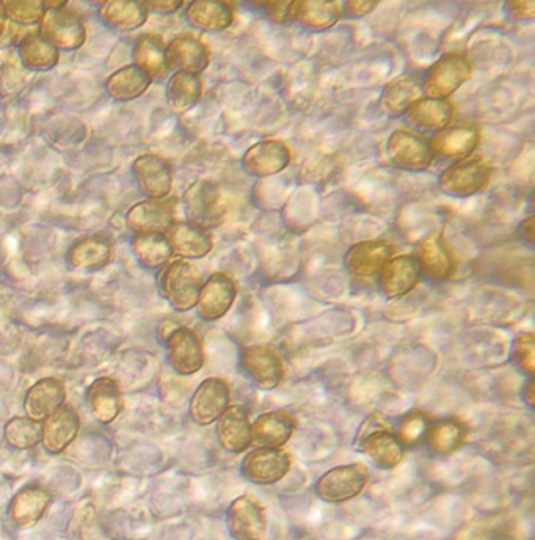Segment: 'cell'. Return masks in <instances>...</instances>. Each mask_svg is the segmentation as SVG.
Instances as JSON below:
<instances>
[{
    "instance_id": "f1b7e54d",
    "label": "cell",
    "mask_w": 535,
    "mask_h": 540,
    "mask_svg": "<svg viewBox=\"0 0 535 540\" xmlns=\"http://www.w3.org/2000/svg\"><path fill=\"white\" fill-rule=\"evenodd\" d=\"M51 504V495L43 487L29 486L19 490L11 503V520L19 528H32L37 525Z\"/></svg>"
},
{
    "instance_id": "5bb4252c",
    "label": "cell",
    "mask_w": 535,
    "mask_h": 540,
    "mask_svg": "<svg viewBox=\"0 0 535 540\" xmlns=\"http://www.w3.org/2000/svg\"><path fill=\"white\" fill-rule=\"evenodd\" d=\"M237 297V286L230 275L217 272L212 274L208 281H204L203 288L198 297V316L204 321H217L223 318Z\"/></svg>"
},
{
    "instance_id": "52a82bcc",
    "label": "cell",
    "mask_w": 535,
    "mask_h": 540,
    "mask_svg": "<svg viewBox=\"0 0 535 540\" xmlns=\"http://www.w3.org/2000/svg\"><path fill=\"white\" fill-rule=\"evenodd\" d=\"M386 156L394 167L407 172H423L435 159L429 140L407 129H397L390 135L386 143Z\"/></svg>"
},
{
    "instance_id": "f35d334b",
    "label": "cell",
    "mask_w": 535,
    "mask_h": 540,
    "mask_svg": "<svg viewBox=\"0 0 535 540\" xmlns=\"http://www.w3.org/2000/svg\"><path fill=\"white\" fill-rule=\"evenodd\" d=\"M466 427L459 420L432 421L426 435L427 446L435 456H451L462 448L466 440Z\"/></svg>"
},
{
    "instance_id": "836d02e7",
    "label": "cell",
    "mask_w": 535,
    "mask_h": 540,
    "mask_svg": "<svg viewBox=\"0 0 535 540\" xmlns=\"http://www.w3.org/2000/svg\"><path fill=\"white\" fill-rule=\"evenodd\" d=\"M150 11L143 2H126V0H109L99 8V18L110 29L120 32H132L148 21Z\"/></svg>"
},
{
    "instance_id": "f6af8a7d",
    "label": "cell",
    "mask_w": 535,
    "mask_h": 540,
    "mask_svg": "<svg viewBox=\"0 0 535 540\" xmlns=\"http://www.w3.org/2000/svg\"><path fill=\"white\" fill-rule=\"evenodd\" d=\"M535 340L532 333L518 336L514 344L515 362L528 376L535 373Z\"/></svg>"
},
{
    "instance_id": "6da1fadb",
    "label": "cell",
    "mask_w": 535,
    "mask_h": 540,
    "mask_svg": "<svg viewBox=\"0 0 535 540\" xmlns=\"http://www.w3.org/2000/svg\"><path fill=\"white\" fill-rule=\"evenodd\" d=\"M203 283L200 270L186 260L172 261L162 270V294L176 311L182 313L197 307Z\"/></svg>"
},
{
    "instance_id": "ac0fdd59",
    "label": "cell",
    "mask_w": 535,
    "mask_h": 540,
    "mask_svg": "<svg viewBox=\"0 0 535 540\" xmlns=\"http://www.w3.org/2000/svg\"><path fill=\"white\" fill-rule=\"evenodd\" d=\"M394 250L390 242L383 239L358 242L347 250L344 264L350 274L358 278H372L382 272L383 267L393 258Z\"/></svg>"
},
{
    "instance_id": "9a60e30c",
    "label": "cell",
    "mask_w": 535,
    "mask_h": 540,
    "mask_svg": "<svg viewBox=\"0 0 535 540\" xmlns=\"http://www.w3.org/2000/svg\"><path fill=\"white\" fill-rule=\"evenodd\" d=\"M291 162V150L280 140H263L245 151L242 167L256 178L278 175Z\"/></svg>"
},
{
    "instance_id": "bcb514c9",
    "label": "cell",
    "mask_w": 535,
    "mask_h": 540,
    "mask_svg": "<svg viewBox=\"0 0 535 540\" xmlns=\"http://www.w3.org/2000/svg\"><path fill=\"white\" fill-rule=\"evenodd\" d=\"M263 7L266 8L269 18L277 24L292 21L294 2H267Z\"/></svg>"
},
{
    "instance_id": "ee69618b",
    "label": "cell",
    "mask_w": 535,
    "mask_h": 540,
    "mask_svg": "<svg viewBox=\"0 0 535 540\" xmlns=\"http://www.w3.org/2000/svg\"><path fill=\"white\" fill-rule=\"evenodd\" d=\"M4 7L5 18L15 24V26H35L41 21L44 15L43 2H37V0H7L2 2Z\"/></svg>"
},
{
    "instance_id": "8fae6325",
    "label": "cell",
    "mask_w": 535,
    "mask_h": 540,
    "mask_svg": "<svg viewBox=\"0 0 535 540\" xmlns=\"http://www.w3.org/2000/svg\"><path fill=\"white\" fill-rule=\"evenodd\" d=\"M231 390L225 379L209 377L203 380L190 401L193 423L209 426L219 420L230 407Z\"/></svg>"
},
{
    "instance_id": "277c9868",
    "label": "cell",
    "mask_w": 535,
    "mask_h": 540,
    "mask_svg": "<svg viewBox=\"0 0 535 540\" xmlns=\"http://www.w3.org/2000/svg\"><path fill=\"white\" fill-rule=\"evenodd\" d=\"M471 63L465 55L446 54L430 66L424 76L423 95L432 99H448L470 79Z\"/></svg>"
},
{
    "instance_id": "d6a6232c",
    "label": "cell",
    "mask_w": 535,
    "mask_h": 540,
    "mask_svg": "<svg viewBox=\"0 0 535 540\" xmlns=\"http://www.w3.org/2000/svg\"><path fill=\"white\" fill-rule=\"evenodd\" d=\"M112 242L102 236H88L77 241L68 253L71 267L84 272L102 269L112 260Z\"/></svg>"
},
{
    "instance_id": "4dcf8cb0",
    "label": "cell",
    "mask_w": 535,
    "mask_h": 540,
    "mask_svg": "<svg viewBox=\"0 0 535 540\" xmlns=\"http://www.w3.org/2000/svg\"><path fill=\"white\" fill-rule=\"evenodd\" d=\"M421 272L432 281H445L454 272V258L445 242L438 236H430L419 245L418 256Z\"/></svg>"
},
{
    "instance_id": "83f0119b",
    "label": "cell",
    "mask_w": 535,
    "mask_h": 540,
    "mask_svg": "<svg viewBox=\"0 0 535 540\" xmlns=\"http://www.w3.org/2000/svg\"><path fill=\"white\" fill-rule=\"evenodd\" d=\"M454 106L448 99L421 98L405 112L407 123L421 131H441L451 125Z\"/></svg>"
},
{
    "instance_id": "ffe728a7",
    "label": "cell",
    "mask_w": 535,
    "mask_h": 540,
    "mask_svg": "<svg viewBox=\"0 0 535 540\" xmlns=\"http://www.w3.org/2000/svg\"><path fill=\"white\" fill-rule=\"evenodd\" d=\"M481 142V131L476 126H448L429 140L434 156L452 161H465Z\"/></svg>"
},
{
    "instance_id": "c3c4849f",
    "label": "cell",
    "mask_w": 535,
    "mask_h": 540,
    "mask_svg": "<svg viewBox=\"0 0 535 540\" xmlns=\"http://www.w3.org/2000/svg\"><path fill=\"white\" fill-rule=\"evenodd\" d=\"M143 4H145L148 11L170 15V13H176V11L181 10L184 2H181V0H150V2H143Z\"/></svg>"
},
{
    "instance_id": "5b68a950",
    "label": "cell",
    "mask_w": 535,
    "mask_h": 540,
    "mask_svg": "<svg viewBox=\"0 0 535 540\" xmlns=\"http://www.w3.org/2000/svg\"><path fill=\"white\" fill-rule=\"evenodd\" d=\"M492 178V167L482 159H465L446 168L438 179V187L443 194L454 198L476 195L487 187Z\"/></svg>"
},
{
    "instance_id": "7bdbcfd3",
    "label": "cell",
    "mask_w": 535,
    "mask_h": 540,
    "mask_svg": "<svg viewBox=\"0 0 535 540\" xmlns=\"http://www.w3.org/2000/svg\"><path fill=\"white\" fill-rule=\"evenodd\" d=\"M430 424H432V420L426 412L415 410L402 418L401 424L397 427L396 437L399 438V442L404 448L419 445L426 440Z\"/></svg>"
},
{
    "instance_id": "d4e9b609",
    "label": "cell",
    "mask_w": 535,
    "mask_h": 540,
    "mask_svg": "<svg viewBox=\"0 0 535 540\" xmlns=\"http://www.w3.org/2000/svg\"><path fill=\"white\" fill-rule=\"evenodd\" d=\"M361 453L371 460L375 467L391 470L404 459L405 448L390 429H375L361 440Z\"/></svg>"
},
{
    "instance_id": "3957f363",
    "label": "cell",
    "mask_w": 535,
    "mask_h": 540,
    "mask_svg": "<svg viewBox=\"0 0 535 540\" xmlns=\"http://www.w3.org/2000/svg\"><path fill=\"white\" fill-rule=\"evenodd\" d=\"M184 206L189 222L197 223L206 230L219 227L226 217L222 187L209 179H200L186 190Z\"/></svg>"
},
{
    "instance_id": "f5cc1de1",
    "label": "cell",
    "mask_w": 535,
    "mask_h": 540,
    "mask_svg": "<svg viewBox=\"0 0 535 540\" xmlns=\"http://www.w3.org/2000/svg\"><path fill=\"white\" fill-rule=\"evenodd\" d=\"M5 27H7V18H5L4 7H2V2H0V37H2Z\"/></svg>"
},
{
    "instance_id": "7dc6e473",
    "label": "cell",
    "mask_w": 535,
    "mask_h": 540,
    "mask_svg": "<svg viewBox=\"0 0 535 540\" xmlns=\"http://www.w3.org/2000/svg\"><path fill=\"white\" fill-rule=\"evenodd\" d=\"M507 11H509V16L518 19V21H528V19H534L535 4L531 0H526V2L515 0V2L507 4Z\"/></svg>"
},
{
    "instance_id": "ab89813d",
    "label": "cell",
    "mask_w": 535,
    "mask_h": 540,
    "mask_svg": "<svg viewBox=\"0 0 535 540\" xmlns=\"http://www.w3.org/2000/svg\"><path fill=\"white\" fill-rule=\"evenodd\" d=\"M203 95V84L198 76L175 73L167 84V101L175 114H186L197 106Z\"/></svg>"
},
{
    "instance_id": "8d00e7d4",
    "label": "cell",
    "mask_w": 535,
    "mask_h": 540,
    "mask_svg": "<svg viewBox=\"0 0 535 540\" xmlns=\"http://www.w3.org/2000/svg\"><path fill=\"white\" fill-rule=\"evenodd\" d=\"M19 59L30 71H49L57 66L60 52L44 40L38 32L27 33L19 41Z\"/></svg>"
},
{
    "instance_id": "cb8c5ba5",
    "label": "cell",
    "mask_w": 535,
    "mask_h": 540,
    "mask_svg": "<svg viewBox=\"0 0 535 540\" xmlns=\"http://www.w3.org/2000/svg\"><path fill=\"white\" fill-rule=\"evenodd\" d=\"M217 437L228 453L241 454L252 445V421L244 405H230L217 420Z\"/></svg>"
},
{
    "instance_id": "9c48e42d",
    "label": "cell",
    "mask_w": 535,
    "mask_h": 540,
    "mask_svg": "<svg viewBox=\"0 0 535 540\" xmlns=\"http://www.w3.org/2000/svg\"><path fill=\"white\" fill-rule=\"evenodd\" d=\"M175 222L176 198H146L126 214L128 227L137 234H165Z\"/></svg>"
},
{
    "instance_id": "681fc988",
    "label": "cell",
    "mask_w": 535,
    "mask_h": 540,
    "mask_svg": "<svg viewBox=\"0 0 535 540\" xmlns=\"http://www.w3.org/2000/svg\"><path fill=\"white\" fill-rule=\"evenodd\" d=\"M377 7V2H357V0H352V2H347L346 4V13L352 18H361V16L368 15L369 11L374 10Z\"/></svg>"
},
{
    "instance_id": "7a4b0ae2",
    "label": "cell",
    "mask_w": 535,
    "mask_h": 540,
    "mask_svg": "<svg viewBox=\"0 0 535 540\" xmlns=\"http://www.w3.org/2000/svg\"><path fill=\"white\" fill-rule=\"evenodd\" d=\"M38 33L57 51H76L82 48L87 40L84 19L68 5L57 10L44 11Z\"/></svg>"
},
{
    "instance_id": "44dd1931",
    "label": "cell",
    "mask_w": 535,
    "mask_h": 540,
    "mask_svg": "<svg viewBox=\"0 0 535 540\" xmlns=\"http://www.w3.org/2000/svg\"><path fill=\"white\" fill-rule=\"evenodd\" d=\"M173 255L182 260H201L212 252L214 242L206 228L192 222H175L165 233Z\"/></svg>"
},
{
    "instance_id": "b9f144b4",
    "label": "cell",
    "mask_w": 535,
    "mask_h": 540,
    "mask_svg": "<svg viewBox=\"0 0 535 540\" xmlns=\"http://www.w3.org/2000/svg\"><path fill=\"white\" fill-rule=\"evenodd\" d=\"M4 432L8 445L16 449H32L41 442L43 423L30 420L27 416H15L5 424Z\"/></svg>"
},
{
    "instance_id": "60d3db41",
    "label": "cell",
    "mask_w": 535,
    "mask_h": 540,
    "mask_svg": "<svg viewBox=\"0 0 535 540\" xmlns=\"http://www.w3.org/2000/svg\"><path fill=\"white\" fill-rule=\"evenodd\" d=\"M132 250L140 264L148 269L165 266L173 255L165 234L161 233L135 234Z\"/></svg>"
},
{
    "instance_id": "816d5d0a",
    "label": "cell",
    "mask_w": 535,
    "mask_h": 540,
    "mask_svg": "<svg viewBox=\"0 0 535 540\" xmlns=\"http://www.w3.org/2000/svg\"><path fill=\"white\" fill-rule=\"evenodd\" d=\"M44 10H57V8L66 7V2L63 0H48V2H43Z\"/></svg>"
},
{
    "instance_id": "e0dca14e",
    "label": "cell",
    "mask_w": 535,
    "mask_h": 540,
    "mask_svg": "<svg viewBox=\"0 0 535 540\" xmlns=\"http://www.w3.org/2000/svg\"><path fill=\"white\" fill-rule=\"evenodd\" d=\"M242 365L253 384L261 390H275L284 380V363L269 346H250L242 355Z\"/></svg>"
},
{
    "instance_id": "e575fe53",
    "label": "cell",
    "mask_w": 535,
    "mask_h": 540,
    "mask_svg": "<svg viewBox=\"0 0 535 540\" xmlns=\"http://www.w3.org/2000/svg\"><path fill=\"white\" fill-rule=\"evenodd\" d=\"M421 98L423 87L416 77H397L396 81L386 85L383 90L380 107L390 117H401Z\"/></svg>"
},
{
    "instance_id": "4316f807",
    "label": "cell",
    "mask_w": 535,
    "mask_h": 540,
    "mask_svg": "<svg viewBox=\"0 0 535 540\" xmlns=\"http://www.w3.org/2000/svg\"><path fill=\"white\" fill-rule=\"evenodd\" d=\"M88 405L96 420L102 424L117 420L123 410V393L117 380L112 377H99L88 388Z\"/></svg>"
},
{
    "instance_id": "74e56055",
    "label": "cell",
    "mask_w": 535,
    "mask_h": 540,
    "mask_svg": "<svg viewBox=\"0 0 535 540\" xmlns=\"http://www.w3.org/2000/svg\"><path fill=\"white\" fill-rule=\"evenodd\" d=\"M343 16V8L336 2H294L292 21L299 22L306 29H330Z\"/></svg>"
},
{
    "instance_id": "603a6c76",
    "label": "cell",
    "mask_w": 535,
    "mask_h": 540,
    "mask_svg": "<svg viewBox=\"0 0 535 540\" xmlns=\"http://www.w3.org/2000/svg\"><path fill=\"white\" fill-rule=\"evenodd\" d=\"M81 429V416L73 405H62L57 412L52 413L48 420L43 421L41 443L51 454L65 451Z\"/></svg>"
},
{
    "instance_id": "ba28073f",
    "label": "cell",
    "mask_w": 535,
    "mask_h": 540,
    "mask_svg": "<svg viewBox=\"0 0 535 540\" xmlns=\"http://www.w3.org/2000/svg\"><path fill=\"white\" fill-rule=\"evenodd\" d=\"M168 363L181 376L197 374L204 365V349L200 336L190 327H176L165 336Z\"/></svg>"
},
{
    "instance_id": "1f68e13d",
    "label": "cell",
    "mask_w": 535,
    "mask_h": 540,
    "mask_svg": "<svg viewBox=\"0 0 535 540\" xmlns=\"http://www.w3.org/2000/svg\"><path fill=\"white\" fill-rule=\"evenodd\" d=\"M186 18L190 26L204 32H222L233 24L234 11L226 2L197 0L187 7Z\"/></svg>"
},
{
    "instance_id": "8992f818",
    "label": "cell",
    "mask_w": 535,
    "mask_h": 540,
    "mask_svg": "<svg viewBox=\"0 0 535 540\" xmlns=\"http://www.w3.org/2000/svg\"><path fill=\"white\" fill-rule=\"evenodd\" d=\"M369 471L363 464L339 465L317 481L316 492L327 503L352 500L368 486Z\"/></svg>"
},
{
    "instance_id": "484cf974",
    "label": "cell",
    "mask_w": 535,
    "mask_h": 540,
    "mask_svg": "<svg viewBox=\"0 0 535 540\" xmlns=\"http://www.w3.org/2000/svg\"><path fill=\"white\" fill-rule=\"evenodd\" d=\"M295 431V420L289 413H264L252 423V443L258 448H283Z\"/></svg>"
},
{
    "instance_id": "4fadbf2b",
    "label": "cell",
    "mask_w": 535,
    "mask_h": 540,
    "mask_svg": "<svg viewBox=\"0 0 535 540\" xmlns=\"http://www.w3.org/2000/svg\"><path fill=\"white\" fill-rule=\"evenodd\" d=\"M137 186L148 198H167L173 189L170 162L157 154H142L132 164Z\"/></svg>"
},
{
    "instance_id": "7402d4cb",
    "label": "cell",
    "mask_w": 535,
    "mask_h": 540,
    "mask_svg": "<svg viewBox=\"0 0 535 540\" xmlns=\"http://www.w3.org/2000/svg\"><path fill=\"white\" fill-rule=\"evenodd\" d=\"M66 387L62 380L55 377H44L38 380L27 391L24 399V410L27 418L43 423L52 413L65 405Z\"/></svg>"
},
{
    "instance_id": "7c38bea8",
    "label": "cell",
    "mask_w": 535,
    "mask_h": 540,
    "mask_svg": "<svg viewBox=\"0 0 535 540\" xmlns=\"http://www.w3.org/2000/svg\"><path fill=\"white\" fill-rule=\"evenodd\" d=\"M228 530L236 540H263L267 534V515L252 497H239L228 509Z\"/></svg>"
},
{
    "instance_id": "30bf717a",
    "label": "cell",
    "mask_w": 535,
    "mask_h": 540,
    "mask_svg": "<svg viewBox=\"0 0 535 540\" xmlns=\"http://www.w3.org/2000/svg\"><path fill=\"white\" fill-rule=\"evenodd\" d=\"M292 460L281 448H256L242 460V475L259 486L281 481L291 470Z\"/></svg>"
},
{
    "instance_id": "d590c367",
    "label": "cell",
    "mask_w": 535,
    "mask_h": 540,
    "mask_svg": "<svg viewBox=\"0 0 535 540\" xmlns=\"http://www.w3.org/2000/svg\"><path fill=\"white\" fill-rule=\"evenodd\" d=\"M151 79L135 65L123 66L110 74L106 81V92L120 103L140 98L150 88Z\"/></svg>"
},
{
    "instance_id": "f907efd6",
    "label": "cell",
    "mask_w": 535,
    "mask_h": 540,
    "mask_svg": "<svg viewBox=\"0 0 535 540\" xmlns=\"http://www.w3.org/2000/svg\"><path fill=\"white\" fill-rule=\"evenodd\" d=\"M521 236H523L529 244H534V217H528L525 222L521 223Z\"/></svg>"
},
{
    "instance_id": "d6986e66",
    "label": "cell",
    "mask_w": 535,
    "mask_h": 540,
    "mask_svg": "<svg viewBox=\"0 0 535 540\" xmlns=\"http://www.w3.org/2000/svg\"><path fill=\"white\" fill-rule=\"evenodd\" d=\"M165 54H167L170 70H176V73L193 74V76L206 71L211 62L208 46L190 33H182L173 38L165 48Z\"/></svg>"
},
{
    "instance_id": "f546056e",
    "label": "cell",
    "mask_w": 535,
    "mask_h": 540,
    "mask_svg": "<svg viewBox=\"0 0 535 540\" xmlns=\"http://www.w3.org/2000/svg\"><path fill=\"white\" fill-rule=\"evenodd\" d=\"M134 65L142 70L151 82L162 81L170 74V66L165 54V44L157 35H142L134 46Z\"/></svg>"
},
{
    "instance_id": "2e32d148",
    "label": "cell",
    "mask_w": 535,
    "mask_h": 540,
    "mask_svg": "<svg viewBox=\"0 0 535 540\" xmlns=\"http://www.w3.org/2000/svg\"><path fill=\"white\" fill-rule=\"evenodd\" d=\"M423 278L416 256H393L379 274V285L383 296L399 299L407 296Z\"/></svg>"
}]
</instances>
